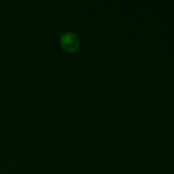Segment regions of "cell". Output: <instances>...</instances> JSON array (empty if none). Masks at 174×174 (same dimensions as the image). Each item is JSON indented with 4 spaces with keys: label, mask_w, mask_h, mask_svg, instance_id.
Here are the masks:
<instances>
[{
    "label": "cell",
    "mask_w": 174,
    "mask_h": 174,
    "mask_svg": "<svg viewBox=\"0 0 174 174\" xmlns=\"http://www.w3.org/2000/svg\"><path fill=\"white\" fill-rule=\"evenodd\" d=\"M60 44L62 48L68 53L75 52L80 45L78 37L72 32L64 33L60 38Z\"/></svg>",
    "instance_id": "cell-1"
}]
</instances>
